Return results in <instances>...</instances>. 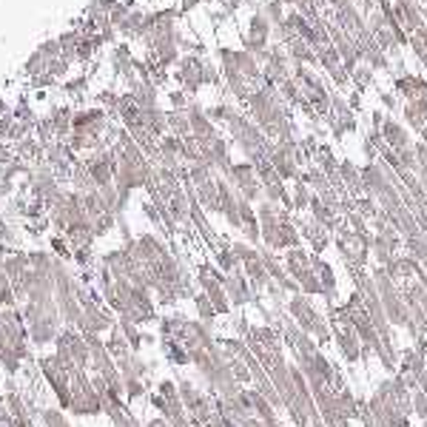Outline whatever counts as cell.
I'll list each match as a JSON object with an SVG mask.
<instances>
[{
	"mask_svg": "<svg viewBox=\"0 0 427 427\" xmlns=\"http://www.w3.org/2000/svg\"><path fill=\"white\" fill-rule=\"evenodd\" d=\"M91 180L97 189H106V186H114V151L111 149H100V151H91L89 157H83Z\"/></svg>",
	"mask_w": 427,
	"mask_h": 427,
	"instance_id": "1",
	"label": "cell"
},
{
	"mask_svg": "<svg viewBox=\"0 0 427 427\" xmlns=\"http://www.w3.org/2000/svg\"><path fill=\"white\" fill-rule=\"evenodd\" d=\"M169 134H174V137H180V140L191 137V123H189V114H186V111L169 109Z\"/></svg>",
	"mask_w": 427,
	"mask_h": 427,
	"instance_id": "2",
	"label": "cell"
},
{
	"mask_svg": "<svg viewBox=\"0 0 427 427\" xmlns=\"http://www.w3.org/2000/svg\"><path fill=\"white\" fill-rule=\"evenodd\" d=\"M49 251H51L57 259H63V262H69L71 253H74L71 245H69V239H66L63 233H51V236H49Z\"/></svg>",
	"mask_w": 427,
	"mask_h": 427,
	"instance_id": "3",
	"label": "cell"
},
{
	"mask_svg": "<svg viewBox=\"0 0 427 427\" xmlns=\"http://www.w3.org/2000/svg\"><path fill=\"white\" fill-rule=\"evenodd\" d=\"M200 6H203V0H177V9H180L183 17H191Z\"/></svg>",
	"mask_w": 427,
	"mask_h": 427,
	"instance_id": "4",
	"label": "cell"
},
{
	"mask_svg": "<svg viewBox=\"0 0 427 427\" xmlns=\"http://www.w3.org/2000/svg\"><path fill=\"white\" fill-rule=\"evenodd\" d=\"M382 97V103H385V109H391V111H396V106H399V100L391 94V91H385V94H379Z\"/></svg>",
	"mask_w": 427,
	"mask_h": 427,
	"instance_id": "5",
	"label": "cell"
}]
</instances>
